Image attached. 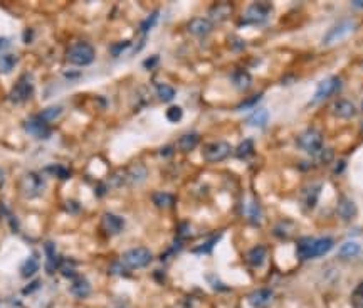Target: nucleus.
Masks as SVG:
<instances>
[{
    "label": "nucleus",
    "mask_w": 363,
    "mask_h": 308,
    "mask_svg": "<svg viewBox=\"0 0 363 308\" xmlns=\"http://www.w3.org/2000/svg\"><path fill=\"white\" fill-rule=\"evenodd\" d=\"M61 271H63V276H66V278H74L76 276V270H74V265L71 263L69 259H66L64 263H61Z\"/></svg>",
    "instance_id": "40"
},
{
    "label": "nucleus",
    "mask_w": 363,
    "mask_h": 308,
    "mask_svg": "<svg viewBox=\"0 0 363 308\" xmlns=\"http://www.w3.org/2000/svg\"><path fill=\"white\" fill-rule=\"evenodd\" d=\"M360 251H361V248H360L358 243H355V241H348V243H343L340 246L338 256L340 258H343V259H351V258H355V256H358Z\"/></svg>",
    "instance_id": "22"
},
{
    "label": "nucleus",
    "mask_w": 363,
    "mask_h": 308,
    "mask_svg": "<svg viewBox=\"0 0 363 308\" xmlns=\"http://www.w3.org/2000/svg\"><path fill=\"white\" fill-rule=\"evenodd\" d=\"M333 115L343 120H350L356 115V106L348 100H338L333 105Z\"/></svg>",
    "instance_id": "17"
},
{
    "label": "nucleus",
    "mask_w": 363,
    "mask_h": 308,
    "mask_svg": "<svg viewBox=\"0 0 363 308\" xmlns=\"http://www.w3.org/2000/svg\"><path fill=\"white\" fill-rule=\"evenodd\" d=\"M173 202H175V197L168 192H155L153 194V204L157 205L158 209H168L172 207Z\"/></svg>",
    "instance_id": "27"
},
{
    "label": "nucleus",
    "mask_w": 363,
    "mask_h": 308,
    "mask_svg": "<svg viewBox=\"0 0 363 308\" xmlns=\"http://www.w3.org/2000/svg\"><path fill=\"white\" fill-rule=\"evenodd\" d=\"M151 259H153V254H151L150 249L133 248V249L126 251V253L123 254L121 263L130 270H140V268H145V266L150 265Z\"/></svg>",
    "instance_id": "2"
},
{
    "label": "nucleus",
    "mask_w": 363,
    "mask_h": 308,
    "mask_svg": "<svg viewBox=\"0 0 363 308\" xmlns=\"http://www.w3.org/2000/svg\"><path fill=\"white\" fill-rule=\"evenodd\" d=\"M40 286V281L37 280V281H34V283H30L29 286H25V290H22V293L24 295H30L32 293V291H35Z\"/></svg>",
    "instance_id": "43"
},
{
    "label": "nucleus",
    "mask_w": 363,
    "mask_h": 308,
    "mask_svg": "<svg viewBox=\"0 0 363 308\" xmlns=\"http://www.w3.org/2000/svg\"><path fill=\"white\" fill-rule=\"evenodd\" d=\"M45 170H47L49 173H53V175H56L58 179H61V181H64V179L71 177V172L66 167H63V165H49L47 168H45Z\"/></svg>",
    "instance_id": "36"
},
{
    "label": "nucleus",
    "mask_w": 363,
    "mask_h": 308,
    "mask_svg": "<svg viewBox=\"0 0 363 308\" xmlns=\"http://www.w3.org/2000/svg\"><path fill=\"white\" fill-rule=\"evenodd\" d=\"M247 215H249V219H250V223H254V224H259V219H261V209H259V205L252 202L247 207Z\"/></svg>",
    "instance_id": "39"
},
{
    "label": "nucleus",
    "mask_w": 363,
    "mask_h": 308,
    "mask_svg": "<svg viewBox=\"0 0 363 308\" xmlns=\"http://www.w3.org/2000/svg\"><path fill=\"white\" fill-rule=\"evenodd\" d=\"M355 29H356V24L351 19L341 20V22H338L335 25V27H331L328 32H326V35L323 37V44L330 46V44L338 42V40L348 37V35L353 32Z\"/></svg>",
    "instance_id": "5"
},
{
    "label": "nucleus",
    "mask_w": 363,
    "mask_h": 308,
    "mask_svg": "<svg viewBox=\"0 0 363 308\" xmlns=\"http://www.w3.org/2000/svg\"><path fill=\"white\" fill-rule=\"evenodd\" d=\"M321 187H323L321 182H311L303 189V192H301V201H303V205L306 209H313L316 205L320 192H321Z\"/></svg>",
    "instance_id": "13"
},
{
    "label": "nucleus",
    "mask_w": 363,
    "mask_h": 308,
    "mask_svg": "<svg viewBox=\"0 0 363 308\" xmlns=\"http://www.w3.org/2000/svg\"><path fill=\"white\" fill-rule=\"evenodd\" d=\"M39 258L35 254L29 256L27 259L24 261V265L20 266V275L24 276V278H30V276H34L35 273L39 271Z\"/></svg>",
    "instance_id": "21"
},
{
    "label": "nucleus",
    "mask_w": 363,
    "mask_h": 308,
    "mask_svg": "<svg viewBox=\"0 0 363 308\" xmlns=\"http://www.w3.org/2000/svg\"><path fill=\"white\" fill-rule=\"evenodd\" d=\"M271 10V4H266V2H255V4H250L247 12H245V22L249 24H259V22H264L266 19L269 17Z\"/></svg>",
    "instance_id": "10"
},
{
    "label": "nucleus",
    "mask_w": 363,
    "mask_h": 308,
    "mask_svg": "<svg viewBox=\"0 0 363 308\" xmlns=\"http://www.w3.org/2000/svg\"><path fill=\"white\" fill-rule=\"evenodd\" d=\"M130 44H131L130 40H123V42H118V44H115L113 48L110 49V53L113 54V56H120V54L123 53V51L130 48Z\"/></svg>",
    "instance_id": "42"
},
{
    "label": "nucleus",
    "mask_w": 363,
    "mask_h": 308,
    "mask_svg": "<svg viewBox=\"0 0 363 308\" xmlns=\"http://www.w3.org/2000/svg\"><path fill=\"white\" fill-rule=\"evenodd\" d=\"M45 254H47V266H45V270H47V273H54L61 266V261L58 256H56L54 243H50V241L45 243Z\"/></svg>",
    "instance_id": "23"
},
{
    "label": "nucleus",
    "mask_w": 363,
    "mask_h": 308,
    "mask_svg": "<svg viewBox=\"0 0 363 308\" xmlns=\"http://www.w3.org/2000/svg\"><path fill=\"white\" fill-rule=\"evenodd\" d=\"M231 155V145L227 142H214L203 148V158L211 163L222 162Z\"/></svg>",
    "instance_id": "7"
},
{
    "label": "nucleus",
    "mask_w": 363,
    "mask_h": 308,
    "mask_svg": "<svg viewBox=\"0 0 363 308\" xmlns=\"http://www.w3.org/2000/svg\"><path fill=\"white\" fill-rule=\"evenodd\" d=\"M336 214H338L340 219L343 221H351L356 217V214H358V209H356V204L351 201L348 197H341L340 202H338V207H336Z\"/></svg>",
    "instance_id": "14"
},
{
    "label": "nucleus",
    "mask_w": 363,
    "mask_h": 308,
    "mask_svg": "<svg viewBox=\"0 0 363 308\" xmlns=\"http://www.w3.org/2000/svg\"><path fill=\"white\" fill-rule=\"evenodd\" d=\"M44 189H45L44 179L37 175L35 172L25 173V175L20 179V192H22V196L27 199L39 197L40 194L44 192Z\"/></svg>",
    "instance_id": "3"
},
{
    "label": "nucleus",
    "mask_w": 363,
    "mask_h": 308,
    "mask_svg": "<svg viewBox=\"0 0 363 308\" xmlns=\"http://www.w3.org/2000/svg\"><path fill=\"white\" fill-rule=\"evenodd\" d=\"M266 259V248L264 246H255L247 253V261L250 266H254V268H259L261 265L264 263Z\"/></svg>",
    "instance_id": "24"
},
{
    "label": "nucleus",
    "mask_w": 363,
    "mask_h": 308,
    "mask_svg": "<svg viewBox=\"0 0 363 308\" xmlns=\"http://www.w3.org/2000/svg\"><path fill=\"white\" fill-rule=\"evenodd\" d=\"M172 152H173V147H165V148H162V157L172 155Z\"/></svg>",
    "instance_id": "46"
},
{
    "label": "nucleus",
    "mask_w": 363,
    "mask_h": 308,
    "mask_svg": "<svg viewBox=\"0 0 363 308\" xmlns=\"http://www.w3.org/2000/svg\"><path fill=\"white\" fill-rule=\"evenodd\" d=\"M7 46H9V39H5V37H0V49L7 48Z\"/></svg>",
    "instance_id": "48"
},
{
    "label": "nucleus",
    "mask_w": 363,
    "mask_h": 308,
    "mask_svg": "<svg viewBox=\"0 0 363 308\" xmlns=\"http://www.w3.org/2000/svg\"><path fill=\"white\" fill-rule=\"evenodd\" d=\"M64 76L66 78H79V73H76V71H66Z\"/></svg>",
    "instance_id": "47"
},
{
    "label": "nucleus",
    "mask_w": 363,
    "mask_h": 308,
    "mask_svg": "<svg viewBox=\"0 0 363 308\" xmlns=\"http://www.w3.org/2000/svg\"><path fill=\"white\" fill-rule=\"evenodd\" d=\"M331 248H333V239L331 238H318L311 241V248H309V256L311 259L313 258H320V256H325L326 253H330Z\"/></svg>",
    "instance_id": "16"
},
{
    "label": "nucleus",
    "mask_w": 363,
    "mask_h": 308,
    "mask_svg": "<svg viewBox=\"0 0 363 308\" xmlns=\"http://www.w3.org/2000/svg\"><path fill=\"white\" fill-rule=\"evenodd\" d=\"M157 20H158V10H155V12H153L151 15H148V17L143 20L141 25H140V32L141 34H148L153 27H155Z\"/></svg>",
    "instance_id": "34"
},
{
    "label": "nucleus",
    "mask_w": 363,
    "mask_h": 308,
    "mask_svg": "<svg viewBox=\"0 0 363 308\" xmlns=\"http://www.w3.org/2000/svg\"><path fill=\"white\" fill-rule=\"evenodd\" d=\"M15 64H17V56L15 54L0 56V73L2 74H9L15 68Z\"/></svg>",
    "instance_id": "30"
},
{
    "label": "nucleus",
    "mask_w": 363,
    "mask_h": 308,
    "mask_svg": "<svg viewBox=\"0 0 363 308\" xmlns=\"http://www.w3.org/2000/svg\"><path fill=\"white\" fill-rule=\"evenodd\" d=\"M211 30H212V22L209 19L195 17L188 22V32L192 35H195V37H205Z\"/></svg>",
    "instance_id": "15"
},
{
    "label": "nucleus",
    "mask_w": 363,
    "mask_h": 308,
    "mask_svg": "<svg viewBox=\"0 0 363 308\" xmlns=\"http://www.w3.org/2000/svg\"><path fill=\"white\" fill-rule=\"evenodd\" d=\"M351 306L353 308H363V283H360L351 293Z\"/></svg>",
    "instance_id": "37"
},
{
    "label": "nucleus",
    "mask_w": 363,
    "mask_h": 308,
    "mask_svg": "<svg viewBox=\"0 0 363 308\" xmlns=\"http://www.w3.org/2000/svg\"><path fill=\"white\" fill-rule=\"evenodd\" d=\"M71 291L78 298H88L91 293V283L86 278H83V276H79L73 283V286H71Z\"/></svg>",
    "instance_id": "20"
},
{
    "label": "nucleus",
    "mask_w": 363,
    "mask_h": 308,
    "mask_svg": "<svg viewBox=\"0 0 363 308\" xmlns=\"http://www.w3.org/2000/svg\"><path fill=\"white\" fill-rule=\"evenodd\" d=\"M94 56L96 51L89 42H74L66 53L69 63L76 66H89L94 61Z\"/></svg>",
    "instance_id": "1"
},
{
    "label": "nucleus",
    "mask_w": 363,
    "mask_h": 308,
    "mask_svg": "<svg viewBox=\"0 0 363 308\" xmlns=\"http://www.w3.org/2000/svg\"><path fill=\"white\" fill-rule=\"evenodd\" d=\"M268 120H269V113L266 110H257V111H254L250 116H247L245 123H247L249 126H254V128H263V126H266Z\"/></svg>",
    "instance_id": "26"
},
{
    "label": "nucleus",
    "mask_w": 363,
    "mask_h": 308,
    "mask_svg": "<svg viewBox=\"0 0 363 308\" xmlns=\"http://www.w3.org/2000/svg\"><path fill=\"white\" fill-rule=\"evenodd\" d=\"M263 98V95H254V96H250V98H247L245 101H242L241 105L237 106V110H247V108H252L254 105H257L259 100Z\"/></svg>",
    "instance_id": "41"
},
{
    "label": "nucleus",
    "mask_w": 363,
    "mask_h": 308,
    "mask_svg": "<svg viewBox=\"0 0 363 308\" xmlns=\"http://www.w3.org/2000/svg\"><path fill=\"white\" fill-rule=\"evenodd\" d=\"M315 162L320 163V165H326V163H330L333 160V150L331 148H321L318 153H315Z\"/></svg>",
    "instance_id": "33"
},
{
    "label": "nucleus",
    "mask_w": 363,
    "mask_h": 308,
    "mask_svg": "<svg viewBox=\"0 0 363 308\" xmlns=\"http://www.w3.org/2000/svg\"><path fill=\"white\" fill-rule=\"evenodd\" d=\"M123 263H115L113 266H111V273H120V275H125L126 271H125V268H123Z\"/></svg>",
    "instance_id": "44"
},
{
    "label": "nucleus",
    "mask_w": 363,
    "mask_h": 308,
    "mask_svg": "<svg viewBox=\"0 0 363 308\" xmlns=\"http://www.w3.org/2000/svg\"><path fill=\"white\" fill-rule=\"evenodd\" d=\"M209 14H211V19H214V20H226L229 15L232 14V5L231 4H216Z\"/></svg>",
    "instance_id": "25"
},
{
    "label": "nucleus",
    "mask_w": 363,
    "mask_h": 308,
    "mask_svg": "<svg viewBox=\"0 0 363 308\" xmlns=\"http://www.w3.org/2000/svg\"><path fill=\"white\" fill-rule=\"evenodd\" d=\"M101 228L108 236H115L123 231L125 228V219L120 217V215L116 214H105L103 219H101Z\"/></svg>",
    "instance_id": "12"
},
{
    "label": "nucleus",
    "mask_w": 363,
    "mask_h": 308,
    "mask_svg": "<svg viewBox=\"0 0 363 308\" xmlns=\"http://www.w3.org/2000/svg\"><path fill=\"white\" fill-rule=\"evenodd\" d=\"M182 116H183V111H182L180 106H170V108L167 110V120H168V121L178 123V121L182 120Z\"/></svg>",
    "instance_id": "38"
},
{
    "label": "nucleus",
    "mask_w": 363,
    "mask_h": 308,
    "mask_svg": "<svg viewBox=\"0 0 363 308\" xmlns=\"http://www.w3.org/2000/svg\"><path fill=\"white\" fill-rule=\"evenodd\" d=\"M221 239V234H216L214 238H211L207 241V243H203L200 246H197V249H193V253H200V254H207V253H211L212 248L216 246L217 241Z\"/></svg>",
    "instance_id": "35"
},
{
    "label": "nucleus",
    "mask_w": 363,
    "mask_h": 308,
    "mask_svg": "<svg viewBox=\"0 0 363 308\" xmlns=\"http://www.w3.org/2000/svg\"><path fill=\"white\" fill-rule=\"evenodd\" d=\"M231 81H232V84L236 86V90L245 91V90L250 88V84H252V76H250L247 71L237 69V71H234V73H232Z\"/></svg>",
    "instance_id": "18"
},
{
    "label": "nucleus",
    "mask_w": 363,
    "mask_h": 308,
    "mask_svg": "<svg viewBox=\"0 0 363 308\" xmlns=\"http://www.w3.org/2000/svg\"><path fill=\"white\" fill-rule=\"evenodd\" d=\"M2 182H4V173H2V170H0V186H2Z\"/></svg>",
    "instance_id": "50"
},
{
    "label": "nucleus",
    "mask_w": 363,
    "mask_h": 308,
    "mask_svg": "<svg viewBox=\"0 0 363 308\" xmlns=\"http://www.w3.org/2000/svg\"><path fill=\"white\" fill-rule=\"evenodd\" d=\"M274 293L273 290L269 288H261L255 290L249 295V305L252 308H268L271 303H273Z\"/></svg>",
    "instance_id": "11"
},
{
    "label": "nucleus",
    "mask_w": 363,
    "mask_h": 308,
    "mask_svg": "<svg viewBox=\"0 0 363 308\" xmlns=\"http://www.w3.org/2000/svg\"><path fill=\"white\" fill-rule=\"evenodd\" d=\"M32 91H34V86H32V81H30V76L25 74L14 84V88L10 90L9 100L12 103H24L32 96Z\"/></svg>",
    "instance_id": "6"
},
{
    "label": "nucleus",
    "mask_w": 363,
    "mask_h": 308,
    "mask_svg": "<svg viewBox=\"0 0 363 308\" xmlns=\"http://www.w3.org/2000/svg\"><path fill=\"white\" fill-rule=\"evenodd\" d=\"M61 113H63V106L54 105V106L44 108V110L39 113V116L42 118V120H44L45 123H50V121H54L56 118H59V116H61Z\"/></svg>",
    "instance_id": "31"
},
{
    "label": "nucleus",
    "mask_w": 363,
    "mask_h": 308,
    "mask_svg": "<svg viewBox=\"0 0 363 308\" xmlns=\"http://www.w3.org/2000/svg\"><path fill=\"white\" fill-rule=\"evenodd\" d=\"M341 88V79L336 78V76H330V78H326L323 81H320L318 88H316V93L313 96V105L315 103H320L326 98H330L331 95H335L336 91Z\"/></svg>",
    "instance_id": "8"
},
{
    "label": "nucleus",
    "mask_w": 363,
    "mask_h": 308,
    "mask_svg": "<svg viewBox=\"0 0 363 308\" xmlns=\"http://www.w3.org/2000/svg\"><path fill=\"white\" fill-rule=\"evenodd\" d=\"M198 142H200V135H198V133L195 131L185 133V135L178 138V148H180L183 153H188L198 145Z\"/></svg>",
    "instance_id": "19"
},
{
    "label": "nucleus",
    "mask_w": 363,
    "mask_h": 308,
    "mask_svg": "<svg viewBox=\"0 0 363 308\" xmlns=\"http://www.w3.org/2000/svg\"><path fill=\"white\" fill-rule=\"evenodd\" d=\"M343 170H345V162H340V167L336 168L335 172H336V173H341V172H343Z\"/></svg>",
    "instance_id": "49"
},
{
    "label": "nucleus",
    "mask_w": 363,
    "mask_h": 308,
    "mask_svg": "<svg viewBox=\"0 0 363 308\" xmlns=\"http://www.w3.org/2000/svg\"><path fill=\"white\" fill-rule=\"evenodd\" d=\"M157 95L163 103H168V101H172L173 98H175V90L168 84H158L157 86Z\"/></svg>",
    "instance_id": "32"
},
{
    "label": "nucleus",
    "mask_w": 363,
    "mask_h": 308,
    "mask_svg": "<svg viewBox=\"0 0 363 308\" xmlns=\"http://www.w3.org/2000/svg\"><path fill=\"white\" fill-rule=\"evenodd\" d=\"M296 145L303 148L304 152L315 155V153H318L321 148H323V137L316 130H306L296 138Z\"/></svg>",
    "instance_id": "4"
},
{
    "label": "nucleus",
    "mask_w": 363,
    "mask_h": 308,
    "mask_svg": "<svg viewBox=\"0 0 363 308\" xmlns=\"http://www.w3.org/2000/svg\"><path fill=\"white\" fill-rule=\"evenodd\" d=\"M252 153H254V140L252 138H245V140L239 143V147L236 148V157L241 158V160L250 157Z\"/></svg>",
    "instance_id": "29"
},
{
    "label": "nucleus",
    "mask_w": 363,
    "mask_h": 308,
    "mask_svg": "<svg viewBox=\"0 0 363 308\" xmlns=\"http://www.w3.org/2000/svg\"><path fill=\"white\" fill-rule=\"evenodd\" d=\"M146 179V168L143 165H133L128 170L126 181H130L131 184H141Z\"/></svg>",
    "instance_id": "28"
},
{
    "label": "nucleus",
    "mask_w": 363,
    "mask_h": 308,
    "mask_svg": "<svg viewBox=\"0 0 363 308\" xmlns=\"http://www.w3.org/2000/svg\"><path fill=\"white\" fill-rule=\"evenodd\" d=\"M158 63V56H151V58H148V61H145V63H143V66H145V68H153V66H155Z\"/></svg>",
    "instance_id": "45"
},
{
    "label": "nucleus",
    "mask_w": 363,
    "mask_h": 308,
    "mask_svg": "<svg viewBox=\"0 0 363 308\" xmlns=\"http://www.w3.org/2000/svg\"><path fill=\"white\" fill-rule=\"evenodd\" d=\"M24 130L35 138H47L50 135V126L39 115L30 116L24 121Z\"/></svg>",
    "instance_id": "9"
}]
</instances>
